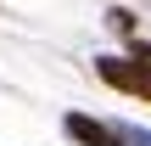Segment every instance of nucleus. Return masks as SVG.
<instances>
[{
	"label": "nucleus",
	"mask_w": 151,
	"mask_h": 146,
	"mask_svg": "<svg viewBox=\"0 0 151 146\" xmlns=\"http://www.w3.org/2000/svg\"><path fill=\"white\" fill-rule=\"evenodd\" d=\"M95 79L123 90V96L151 101V45H134L129 56H95Z\"/></svg>",
	"instance_id": "1"
},
{
	"label": "nucleus",
	"mask_w": 151,
	"mask_h": 146,
	"mask_svg": "<svg viewBox=\"0 0 151 146\" xmlns=\"http://www.w3.org/2000/svg\"><path fill=\"white\" fill-rule=\"evenodd\" d=\"M62 129H67L78 146H129V135H123V129L95 124V118H84V113H67V118H62Z\"/></svg>",
	"instance_id": "2"
},
{
	"label": "nucleus",
	"mask_w": 151,
	"mask_h": 146,
	"mask_svg": "<svg viewBox=\"0 0 151 146\" xmlns=\"http://www.w3.org/2000/svg\"><path fill=\"white\" fill-rule=\"evenodd\" d=\"M129 135V146H151V129H123Z\"/></svg>",
	"instance_id": "3"
}]
</instances>
